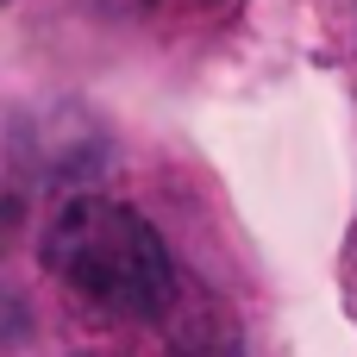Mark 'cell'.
<instances>
[{
	"label": "cell",
	"mask_w": 357,
	"mask_h": 357,
	"mask_svg": "<svg viewBox=\"0 0 357 357\" xmlns=\"http://www.w3.org/2000/svg\"><path fill=\"white\" fill-rule=\"evenodd\" d=\"M94 13H113V19H132V13H144L151 0H88Z\"/></svg>",
	"instance_id": "cell-2"
},
{
	"label": "cell",
	"mask_w": 357,
	"mask_h": 357,
	"mask_svg": "<svg viewBox=\"0 0 357 357\" xmlns=\"http://www.w3.org/2000/svg\"><path fill=\"white\" fill-rule=\"evenodd\" d=\"M44 270L100 314L157 320L176 301V264L157 226L107 195H69L44 226Z\"/></svg>",
	"instance_id": "cell-1"
}]
</instances>
